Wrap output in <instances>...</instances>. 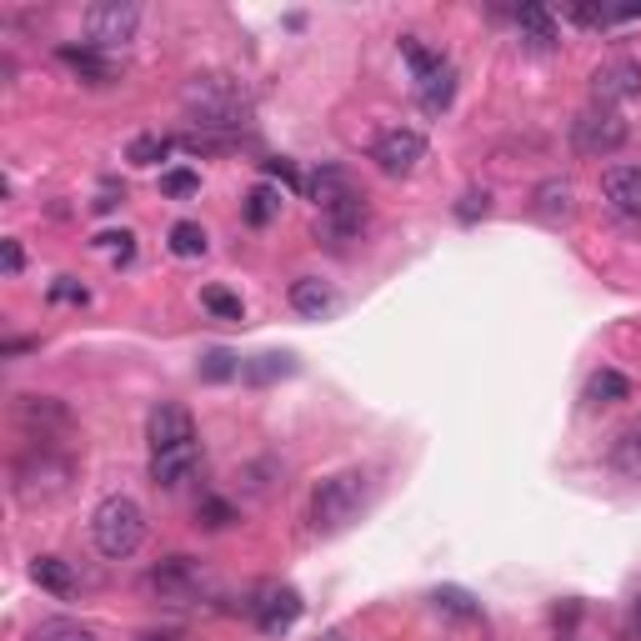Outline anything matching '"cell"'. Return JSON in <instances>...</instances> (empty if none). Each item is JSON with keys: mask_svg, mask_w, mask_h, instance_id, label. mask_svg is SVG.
<instances>
[{"mask_svg": "<svg viewBox=\"0 0 641 641\" xmlns=\"http://www.w3.org/2000/svg\"><path fill=\"white\" fill-rule=\"evenodd\" d=\"M181 106L191 126L206 136H231L250 120V96L231 76H191L181 90Z\"/></svg>", "mask_w": 641, "mask_h": 641, "instance_id": "1", "label": "cell"}, {"mask_svg": "<svg viewBox=\"0 0 641 641\" xmlns=\"http://www.w3.org/2000/svg\"><path fill=\"white\" fill-rule=\"evenodd\" d=\"M90 542H96V552L110 556V562H126V556L141 552V542H146L141 501H131V496H106V501H100L96 516H90Z\"/></svg>", "mask_w": 641, "mask_h": 641, "instance_id": "2", "label": "cell"}, {"mask_svg": "<svg viewBox=\"0 0 641 641\" xmlns=\"http://www.w3.org/2000/svg\"><path fill=\"white\" fill-rule=\"evenodd\" d=\"M366 491H371L366 471H336V477H327L311 496V526L321 536L346 532L361 516V506H366Z\"/></svg>", "mask_w": 641, "mask_h": 641, "instance_id": "3", "label": "cell"}, {"mask_svg": "<svg viewBox=\"0 0 641 641\" xmlns=\"http://www.w3.org/2000/svg\"><path fill=\"white\" fill-rule=\"evenodd\" d=\"M627 136H631V126L621 120V110H611V106H591L571 120L576 156H611L627 146Z\"/></svg>", "mask_w": 641, "mask_h": 641, "instance_id": "4", "label": "cell"}, {"mask_svg": "<svg viewBox=\"0 0 641 641\" xmlns=\"http://www.w3.org/2000/svg\"><path fill=\"white\" fill-rule=\"evenodd\" d=\"M136 25H141V11L136 6H120V0H106V6H90L86 11V45H96V51H120V45L136 35Z\"/></svg>", "mask_w": 641, "mask_h": 641, "instance_id": "5", "label": "cell"}, {"mask_svg": "<svg viewBox=\"0 0 641 641\" xmlns=\"http://www.w3.org/2000/svg\"><path fill=\"white\" fill-rule=\"evenodd\" d=\"M146 587H151L161 601H175V607H181V601H196L201 597L206 571H201V562H191V556H165V562L146 576Z\"/></svg>", "mask_w": 641, "mask_h": 641, "instance_id": "6", "label": "cell"}, {"mask_svg": "<svg viewBox=\"0 0 641 641\" xmlns=\"http://www.w3.org/2000/svg\"><path fill=\"white\" fill-rule=\"evenodd\" d=\"M371 161L381 165L386 175H412L416 165L426 161V136L402 126V131H386L376 146H371Z\"/></svg>", "mask_w": 641, "mask_h": 641, "instance_id": "7", "label": "cell"}, {"mask_svg": "<svg viewBox=\"0 0 641 641\" xmlns=\"http://www.w3.org/2000/svg\"><path fill=\"white\" fill-rule=\"evenodd\" d=\"M146 441H151V457H156V451L191 446V441H196V421H191L185 406L161 402V406H151V416H146Z\"/></svg>", "mask_w": 641, "mask_h": 641, "instance_id": "8", "label": "cell"}, {"mask_svg": "<svg viewBox=\"0 0 641 641\" xmlns=\"http://www.w3.org/2000/svg\"><path fill=\"white\" fill-rule=\"evenodd\" d=\"M256 611V627L266 637H286V631L301 621V591L296 587H261V601H250Z\"/></svg>", "mask_w": 641, "mask_h": 641, "instance_id": "9", "label": "cell"}, {"mask_svg": "<svg viewBox=\"0 0 641 641\" xmlns=\"http://www.w3.org/2000/svg\"><path fill=\"white\" fill-rule=\"evenodd\" d=\"M361 231H366V196H361V191L316 216V236H327V246H346Z\"/></svg>", "mask_w": 641, "mask_h": 641, "instance_id": "10", "label": "cell"}, {"mask_svg": "<svg viewBox=\"0 0 641 641\" xmlns=\"http://www.w3.org/2000/svg\"><path fill=\"white\" fill-rule=\"evenodd\" d=\"M35 481H41V491H66L71 461L51 457V446H41V451H35L31 461H21V467H15V496L31 501V496H35Z\"/></svg>", "mask_w": 641, "mask_h": 641, "instance_id": "11", "label": "cell"}, {"mask_svg": "<svg viewBox=\"0 0 641 641\" xmlns=\"http://www.w3.org/2000/svg\"><path fill=\"white\" fill-rule=\"evenodd\" d=\"M601 196H607V206L617 216L641 221V165H611L601 175Z\"/></svg>", "mask_w": 641, "mask_h": 641, "instance_id": "12", "label": "cell"}, {"mask_svg": "<svg viewBox=\"0 0 641 641\" xmlns=\"http://www.w3.org/2000/svg\"><path fill=\"white\" fill-rule=\"evenodd\" d=\"M591 96H597V106H617V100L641 96V66L637 61H611V66H601L591 76Z\"/></svg>", "mask_w": 641, "mask_h": 641, "instance_id": "13", "label": "cell"}, {"mask_svg": "<svg viewBox=\"0 0 641 641\" xmlns=\"http://www.w3.org/2000/svg\"><path fill=\"white\" fill-rule=\"evenodd\" d=\"M196 467H201V446L196 441L175 446V451H156V457H151V481L161 491H181L185 481L196 477Z\"/></svg>", "mask_w": 641, "mask_h": 641, "instance_id": "14", "label": "cell"}, {"mask_svg": "<svg viewBox=\"0 0 641 641\" xmlns=\"http://www.w3.org/2000/svg\"><path fill=\"white\" fill-rule=\"evenodd\" d=\"M61 66H71L86 86H110L116 81V61H110L106 51H96V45H61Z\"/></svg>", "mask_w": 641, "mask_h": 641, "instance_id": "15", "label": "cell"}, {"mask_svg": "<svg viewBox=\"0 0 641 641\" xmlns=\"http://www.w3.org/2000/svg\"><path fill=\"white\" fill-rule=\"evenodd\" d=\"M306 196L316 201V211H327V206H336V201L356 196V181H351L341 165H321V171L306 181Z\"/></svg>", "mask_w": 641, "mask_h": 641, "instance_id": "16", "label": "cell"}, {"mask_svg": "<svg viewBox=\"0 0 641 641\" xmlns=\"http://www.w3.org/2000/svg\"><path fill=\"white\" fill-rule=\"evenodd\" d=\"M31 576H35V587L41 591H51V597H76V571H71V562H61V556H35L31 562Z\"/></svg>", "mask_w": 641, "mask_h": 641, "instance_id": "17", "label": "cell"}, {"mask_svg": "<svg viewBox=\"0 0 641 641\" xmlns=\"http://www.w3.org/2000/svg\"><path fill=\"white\" fill-rule=\"evenodd\" d=\"M516 31H522L526 51H556V25H552L546 6H522L516 11Z\"/></svg>", "mask_w": 641, "mask_h": 641, "instance_id": "18", "label": "cell"}, {"mask_svg": "<svg viewBox=\"0 0 641 641\" xmlns=\"http://www.w3.org/2000/svg\"><path fill=\"white\" fill-rule=\"evenodd\" d=\"M571 196H576L571 181L552 175V181L536 185V206H532V211H536L542 221H566V216H571Z\"/></svg>", "mask_w": 641, "mask_h": 641, "instance_id": "19", "label": "cell"}, {"mask_svg": "<svg viewBox=\"0 0 641 641\" xmlns=\"http://www.w3.org/2000/svg\"><path fill=\"white\" fill-rule=\"evenodd\" d=\"M291 306L301 316H327L336 306V291L327 281H316V276H301V281H291Z\"/></svg>", "mask_w": 641, "mask_h": 641, "instance_id": "20", "label": "cell"}, {"mask_svg": "<svg viewBox=\"0 0 641 641\" xmlns=\"http://www.w3.org/2000/svg\"><path fill=\"white\" fill-rule=\"evenodd\" d=\"M431 611H436V617H451V621H481L477 597L461 591V587H436L431 591Z\"/></svg>", "mask_w": 641, "mask_h": 641, "instance_id": "21", "label": "cell"}, {"mask_svg": "<svg viewBox=\"0 0 641 641\" xmlns=\"http://www.w3.org/2000/svg\"><path fill=\"white\" fill-rule=\"evenodd\" d=\"M631 396V381L621 376V371H597V376L587 381V402L591 406H617Z\"/></svg>", "mask_w": 641, "mask_h": 641, "instance_id": "22", "label": "cell"}, {"mask_svg": "<svg viewBox=\"0 0 641 641\" xmlns=\"http://www.w3.org/2000/svg\"><path fill=\"white\" fill-rule=\"evenodd\" d=\"M31 641H100V637H96V627H86V621L51 617V621H41V627L31 631Z\"/></svg>", "mask_w": 641, "mask_h": 641, "instance_id": "23", "label": "cell"}, {"mask_svg": "<svg viewBox=\"0 0 641 641\" xmlns=\"http://www.w3.org/2000/svg\"><path fill=\"white\" fill-rule=\"evenodd\" d=\"M416 90H421L426 110H446V106H451V96H457V71L441 66L431 81H416Z\"/></svg>", "mask_w": 641, "mask_h": 641, "instance_id": "24", "label": "cell"}, {"mask_svg": "<svg viewBox=\"0 0 641 641\" xmlns=\"http://www.w3.org/2000/svg\"><path fill=\"white\" fill-rule=\"evenodd\" d=\"M276 216H281V191L276 185H256L246 196V221L250 226H271Z\"/></svg>", "mask_w": 641, "mask_h": 641, "instance_id": "25", "label": "cell"}, {"mask_svg": "<svg viewBox=\"0 0 641 641\" xmlns=\"http://www.w3.org/2000/svg\"><path fill=\"white\" fill-rule=\"evenodd\" d=\"M171 256H181V261L206 256V231H201L196 221H175L171 226Z\"/></svg>", "mask_w": 641, "mask_h": 641, "instance_id": "26", "label": "cell"}, {"mask_svg": "<svg viewBox=\"0 0 641 641\" xmlns=\"http://www.w3.org/2000/svg\"><path fill=\"white\" fill-rule=\"evenodd\" d=\"M291 371H296V356H276V351H271V356H256L250 366H241V376L256 381V386H266V381L291 376Z\"/></svg>", "mask_w": 641, "mask_h": 641, "instance_id": "27", "label": "cell"}, {"mask_svg": "<svg viewBox=\"0 0 641 641\" xmlns=\"http://www.w3.org/2000/svg\"><path fill=\"white\" fill-rule=\"evenodd\" d=\"M165 156H171V141H165V136H136L131 151H126V161H131V165H156V161H165Z\"/></svg>", "mask_w": 641, "mask_h": 641, "instance_id": "28", "label": "cell"}, {"mask_svg": "<svg viewBox=\"0 0 641 641\" xmlns=\"http://www.w3.org/2000/svg\"><path fill=\"white\" fill-rule=\"evenodd\" d=\"M201 306H206L211 316H216V321H241V296H231V291H221V286H206V291H201Z\"/></svg>", "mask_w": 641, "mask_h": 641, "instance_id": "29", "label": "cell"}, {"mask_svg": "<svg viewBox=\"0 0 641 641\" xmlns=\"http://www.w3.org/2000/svg\"><path fill=\"white\" fill-rule=\"evenodd\" d=\"M201 376H206V381H231V376H241V361L231 356V351H206V356H201Z\"/></svg>", "mask_w": 641, "mask_h": 641, "instance_id": "30", "label": "cell"}, {"mask_svg": "<svg viewBox=\"0 0 641 641\" xmlns=\"http://www.w3.org/2000/svg\"><path fill=\"white\" fill-rule=\"evenodd\" d=\"M196 516H201V526H211V532H221V526H231V522H236V511H231L221 496H206V501H201V506H196Z\"/></svg>", "mask_w": 641, "mask_h": 641, "instance_id": "31", "label": "cell"}, {"mask_svg": "<svg viewBox=\"0 0 641 641\" xmlns=\"http://www.w3.org/2000/svg\"><path fill=\"white\" fill-rule=\"evenodd\" d=\"M161 191H165V196H175V201H181V196H196V191H201V175L196 171H165L161 175Z\"/></svg>", "mask_w": 641, "mask_h": 641, "instance_id": "32", "label": "cell"}, {"mask_svg": "<svg viewBox=\"0 0 641 641\" xmlns=\"http://www.w3.org/2000/svg\"><path fill=\"white\" fill-rule=\"evenodd\" d=\"M96 246L106 250V256H116V261H131V256H136V236H131V231H106V236H96Z\"/></svg>", "mask_w": 641, "mask_h": 641, "instance_id": "33", "label": "cell"}, {"mask_svg": "<svg viewBox=\"0 0 641 641\" xmlns=\"http://www.w3.org/2000/svg\"><path fill=\"white\" fill-rule=\"evenodd\" d=\"M487 211H491V196H487V191H467V196H461V206H457V221H467V226H471V221L487 216Z\"/></svg>", "mask_w": 641, "mask_h": 641, "instance_id": "34", "label": "cell"}, {"mask_svg": "<svg viewBox=\"0 0 641 641\" xmlns=\"http://www.w3.org/2000/svg\"><path fill=\"white\" fill-rule=\"evenodd\" d=\"M51 301H86V286H76L71 276H61V281L51 286Z\"/></svg>", "mask_w": 641, "mask_h": 641, "instance_id": "35", "label": "cell"}, {"mask_svg": "<svg viewBox=\"0 0 641 641\" xmlns=\"http://www.w3.org/2000/svg\"><path fill=\"white\" fill-rule=\"evenodd\" d=\"M0 256H6V276H21V266H25L21 241H6V246H0Z\"/></svg>", "mask_w": 641, "mask_h": 641, "instance_id": "36", "label": "cell"}, {"mask_svg": "<svg viewBox=\"0 0 641 641\" xmlns=\"http://www.w3.org/2000/svg\"><path fill=\"white\" fill-rule=\"evenodd\" d=\"M266 171L276 175L281 185H301V175H296V165H286V161H266Z\"/></svg>", "mask_w": 641, "mask_h": 641, "instance_id": "37", "label": "cell"}, {"mask_svg": "<svg viewBox=\"0 0 641 641\" xmlns=\"http://www.w3.org/2000/svg\"><path fill=\"white\" fill-rule=\"evenodd\" d=\"M120 201H126V191H116V185H106V191H100V201H96V211H116Z\"/></svg>", "mask_w": 641, "mask_h": 641, "instance_id": "38", "label": "cell"}, {"mask_svg": "<svg viewBox=\"0 0 641 641\" xmlns=\"http://www.w3.org/2000/svg\"><path fill=\"white\" fill-rule=\"evenodd\" d=\"M321 641H351V637H346V631H327V637H321Z\"/></svg>", "mask_w": 641, "mask_h": 641, "instance_id": "39", "label": "cell"}, {"mask_svg": "<svg viewBox=\"0 0 641 641\" xmlns=\"http://www.w3.org/2000/svg\"><path fill=\"white\" fill-rule=\"evenodd\" d=\"M637 627H641V597H637Z\"/></svg>", "mask_w": 641, "mask_h": 641, "instance_id": "40", "label": "cell"}]
</instances>
